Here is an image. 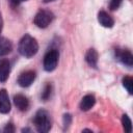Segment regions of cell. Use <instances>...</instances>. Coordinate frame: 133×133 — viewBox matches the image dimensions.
<instances>
[{
    "label": "cell",
    "instance_id": "277c9868",
    "mask_svg": "<svg viewBox=\"0 0 133 133\" xmlns=\"http://www.w3.org/2000/svg\"><path fill=\"white\" fill-rule=\"evenodd\" d=\"M53 19H54V16L51 11H49V10H39L35 15L33 22L37 27L46 28L51 24Z\"/></svg>",
    "mask_w": 133,
    "mask_h": 133
},
{
    "label": "cell",
    "instance_id": "8fae6325",
    "mask_svg": "<svg viewBox=\"0 0 133 133\" xmlns=\"http://www.w3.org/2000/svg\"><path fill=\"white\" fill-rule=\"evenodd\" d=\"M96 104V98L92 95H86L82 98L80 102V109L82 111H87L94 107Z\"/></svg>",
    "mask_w": 133,
    "mask_h": 133
},
{
    "label": "cell",
    "instance_id": "7a4b0ae2",
    "mask_svg": "<svg viewBox=\"0 0 133 133\" xmlns=\"http://www.w3.org/2000/svg\"><path fill=\"white\" fill-rule=\"evenodd\" d=\"M33 124L38 132L41 133L48 132L51 129V121L49 113L44 109H39L34 115Z\"/></svg>",
    "mask_w": 133,
    "mask_h": 133
},
{
    "label": "cell",
    "instance_id": "7402d4cb",
    "mask_svg": "<svg viewBox=\"0 0 133 133\" xmlns=\"http://www.w3.org/2000/svg\"><path fill=\"white\" fill-rule=\"evenodd\" d=\"M0 31H1V22H0Z\"/></svg>",
    "mask_w": 133,
    "mask_h": 133
},
{
    "label": "cell",
    "instance_id": "52a82bcc",
    "mask_svg": "<svg viewBox=\"0 0 133 133\" xmlns=\"http://www.w3.org/2000/svg\"><path fill=\"white\" fill-rule=\"evenodd\" d=\"M10 111V102L7 91L2 88L0 89V113H8Z\"/></svg>",
    "mask_w": 133,
    "mask_h": 133
},
{
    "label": "cell",
    "instance_id": "30bf717a",
    "mask_svg": "<svg viewBox=\"0 0 133 133\" xmlns=\"http://www.w3.org/2000/svg\"><path fill=\"white\" fill-rule=\"evenodd\" d=\"M14 103L17 106V108L19 110H21V111H26L29 108V101H28V99L25 96L21 95V94L16 95L14 97Z\"/></svg>",
    "mask_w": 133,
    "mask_h": 133
},
{
    "label": "cell",
    "instance_id": "ba28073f",
    "mask_svg": "<svg viewBox=\"0 0 133 133\" xmlns=\"http://www.w3.org/2000/svg\"><path fill=\"white\" fill-rule=\"evenodd\" d=\"M98 22L106 28H111L114 25V20L112 19V17L110 15H108L106 11L101 10L98 14Z\"/></svg>",
    "mask_w": 133,
    "mask_h": 133
},
{
    "label": "cell",
    "instance_id": "44dd1931",
    "mask_svg": "<svg viewBox=\"0 0 133 133\" xmlns=\"http://www.w3.org/2000/svg\"><path fill=\"white\" fill-rule=\"evenodd\" d=\"M45 2H49V1H53V0H44Z\"/></svg>",
    "mask_w": 133,
    "mask_h": 133
},
{
    "label": "cell",
    "instance_id": "9a60e30c",
    "mask_svg": "<svg viewBox=\"0 0 133 133\" xmlns=\"http://www.w3.org/2000/svg\"><path fill=\"white\" fill-rule=\"evenodd\" d=\"M122 124H123V128L125 130V132L130 133L132 130V123L131 119L129 118V116L127 114H123L122 116Z\"/></svg>",
    "mask_w": 133,
    "mask_h": 133
},
{
    "label": "cell",
    "instance_id": "2e32d148",
    "mask_svg": "<svg viewBox=\"0 0 133 133\" xmlns=\"http://www.w3.org/2000/svg\"><path fill=\"white\" fill-rule=\"evenodd\" d=\"M51 91H52V85L50 83L46 84V86H45V88H44V90L42 92V99L44 101H47L51 96Z\"/></svg>",
    "mask_w": 133,
    "mask_h": 133
},
{
    "label": "cell",
    "instance_id": "8992f818",
    "mask_svg": "<svg viewBox=\"0 0 133 133\" xmlns=\"http://www.w3.org/2000/svg\"><path fill=\"white\" fill-rule=\"evenodd\" d=\"M116 58L125 65L131 68L133 64V55L129 50H117Z\"/></svg>",
    "mask_w": 133,
    "mask_h": 133
},
{
    "label": "cell",
    "instance_id": "ffe728a7",
    "mask_svg": "<svg viewBox=\"0 0 133 133\" xmlns=\"http://www.w3.org/2000/svg\"><path fill=\"white\" fill-rule=\"evenodd\" d=\"M14 4H20L21 2H24V1H27V0H11Z\"/></svg>",
    "mask_w": 133,
    "mask_h": 133
},
{
    "label": "cell",
    "instance_id": "d6986e66",
    "mask_svg": "<svg viewBox=\"0 0 133 133\" xmlns=\"http://www.w3.org/2000/svg\"><path fill=\"white\" fill-rule=\"evenodd\" d=\"M5 133H12V132H15V128H14V125L12 124H7L6 126H5V128H4V130H3Z\"/></svg>",
    "mask_w": 133,
    "mask_h": 133
},
{
    "label": "cell",
    "instance_id": "6da1fadb",
    "mask_svg": "<svg viewBox=\"0 0 133 133\" xmlns=\"http://www.w3.org/2000/svg\"><path fill=\"white\" fill-rule=\"evenodd\" d=\"M18 51L22 56L30 58L37 53L38 44L34 37H32L29 34H25L19 42Z\"/></svg>",
    "mask_w": 133,
    "mask_h": 133
},
{
    "label": "cell",
    "instance_id": "3957f363",
    "mask_svg": "<svg viewBox=\"0 0 133 133\" xmlns=\"http://www.w3.org/2000/svg\"><path fill=\"white\" fill-rule=\"evenodd\" d=\"M58 58H59V54L56 50H50L46 53V55L44 56V70L47 72H52L56 69L57 63H58Z\"/></svg>",
    "mask_w": 133,
    "mask_h": 133
},
{
    "label": "cell",
    "instance_id": "4fadbf2b",
    "mask_svg": "<svg viewBox=\"0 0 133 133\" xmlns=\"http://www.w3.org/2000/svg\"><path fill=\"white\" fill-rule=\"evenodd\" d=\"M12 50V44L5 37H0V57L9 54Z\"/></svg>",
    "mask_w": 133,
    "mask_h": 133
},
{
    "label": "cell",
    "instance_id": "5b68a950",
    "mask_svg": "<svg viewBox=\"0 0 133 133\" xmlns=\"http://www.w3.org/2000/svg\"><path fill=\"white\" fill-rule=\"evenodd\" d=\"M35 72L34 71H26L24 73H22L19 78H18V84L21 87H28L30 86L34 79H35Z\"/></svg>",
    "mask_w": 133,
    "mask_h": 133
},
{
    "label": "cell",
    "instance_id": "e0dca14e",
    "mask_svg": "<svg viewBox=\"0 0 133 133\" xmlns=\"http://www.w3.org/2000/svg\"><path fill=\"white\" fill-rule=\"evenodd\" d=\"M122 1L123 0H110V4H109V7L111 10H115L117 9L121 4H122Z\"/></svg>",
    "mask_w": 133,
    "mask_h": 133
},
{
    "label": "cell",
    "instance_id": "9c48e42d",
    "mask_svg": "<svg viewBox=\"0 0 133 133\" xmlns=\"http://www.w3.org/2000/svg\"><path fill=\"white\" fill-rule=\"evenodd\" d=\"M10 63L7 59L0 58V82H5L9 76Z\"/></svg>",
    "mask_w": 133,
    "mask_h": 133
},
{
    "label": "cell",
    "instance_id": "7c38bea8",
    "mask_svg": "<svg viewBox=\"0 0 133 133\" xmlns=\"http://www.w3.org/2000/svg\"><path fill=\"white\" fill-rule=\"evenodd\" d=\"M98 52L96 51V49L90 48L87 50V52L85 53V61L92 68H97V63H98Z\"/></svg>",
    "mask_w": 133,
    "mask_h": 133
},
{
    "label": "cell",
    "instance_id": "ac0fdd59",
    "mask_svg": "<svg viewBox=\"0 0 133 133\" xmlns=\"http://www.w3.org/2000/svg\"><path fill=\"white\" fill-rule=\"evenodd\" d=\"M71 121H72V117H71V114H64L63 115V125L64 127H68L70 124H71Z\"/></svg>",
    "mask_w": 133,
    "mask_h": 133
},
{
    "label": "cell",
    "instance_id": "5bb4252c",
    "mask_svg": "<svg viewBox=\"0 0 133 133\" xmlns=\"http://www.w3.org/2000/svg\"><path fill=\"white\" fill-rule=\"evenodd\" d=\"M123 86L128 90L130 95L133 94V79L130 76H125L123 78Z\"/></svg>",
    "mask_w": 133,
    "mask_h": 133
}]
</instances>
